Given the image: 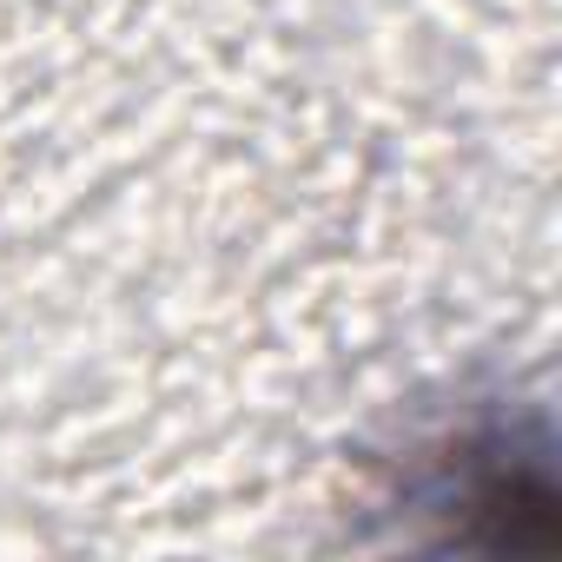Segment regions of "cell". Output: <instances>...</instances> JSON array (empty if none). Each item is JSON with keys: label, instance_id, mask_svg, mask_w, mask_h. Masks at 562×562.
Here are the masks:
<instances>
[{"label": "cell", "instance_id": "cell-1", "mask_svg": "<svg viewBox=\"0 0 562 562\" xmlns=\"http://www.w3.org/2000/svg\"><path fill=\"white\" fill-rule=\"evenodd\" d=\"M371 516L404 542L549 555L555 549V463L536 404L490 391L417 417L371 457Z\"/></svg>", "mask_w": 562, "mask_h": 562}]
</instances>
